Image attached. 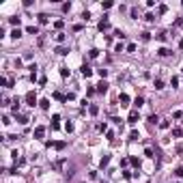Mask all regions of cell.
Wrapping results in <instances>:
<instances>
[{
    "instance_id": "obj_1",
    "label": "cell",
    "mask_w": 183,
    "mask_h": 183,
    "mask_svg": "<svg viewBox=\"0 0 183 183\" xmlns=\"http://www.w3.org/2000/svg\"><path fill=\"white\" fill-rule=\"evenodd\" d=\"M26 104H28L30 108H35V106H37V95L32 93V91H30V93L26 95Z\"/></svg>"
},
{
    "instance_id": "obj_2",
    "label": "cell",
    "mask_w": 183,
    "mask_h": 183,
    "mask_svg": "<svg viewBox=\"0 0 183 183\" xmlns=\"http://www.w3.org/2000/svg\"><path fill=\"white\" fill-rule=\"evenodd\" d=\"M127 121H129V125H136V121H140V114H138V110H131Z\"/></svg>"
},
{
    "instance_id": "obj_3",
    "label": "cell",
    "mask_w": 183,
    "mask_h": 183,
    "mask_svg": "<svg viewBox=\"0 0 183 183\" xmlns=\"http://www.w3.org/2000/svg\"><path fill=\"white\" fill-rule=\"evenodd\" d=\"M43 136H45V127H43V125H39V127H35V138H39V140H41Z\"/></svg>"
},
{
    "instance_id": "obj_4",
    "label": "cell",
    "mask_w": 183,
    "mask_h": 183,
    "mask_svg": "<svg viewBox=\"0 0 183 183\" xmlns=\"http://www.w3.org/2000/svg\"><path fill=\"white\" fill-rule=\"evenodd\" d=\"M82 75H84V78H91L93 75V69L88 67V65H82Z\"/></svg>"
},
{
    "instance_id": "obj_5",
    "label": "cell",
    "mask_w": 183,
    "mask_h": 183,
    "mask_svg": "<svg viewBox=\"0 0 183 183\" xmlns=\"http://www.w3.org/2000/svg\"><path fill=\"white\" fill-rule=\"evenodd\" d=\"M153 88H155V91H162V88H164V80H162V78H157V80L153 82Z\"/></svg>"
},
{
    "instance_id": "obj_6",
    "label": "cell",
    "mask_w": 183,
    "mask_h": 183,
    "mask_svg": "<svg viewBox=\"0 0 183 183\" xmlns=\"http://www.w3.org/2000/svg\"><path fill=\"white\" fill-rule=\"evenodd\" d=\"M99 30H106V28H110V22H108V17H104L101 22H99V26H97Z\"/></svg>"
},
{
    "instance_id": "obj_7",
    "label": "cell",
    "mask_w": 183,
    "mask_h": 183,
    "mask_svg": "<svg viewBox=\"0 0 183 183\" xmlns=\"http://www.w3.org/2000/svg\"><path fill=\"white\" fill-rule=\"evenodd\" d=\"M170 54H172V52H170L168 47H159V50H157V56H170Z\"/></svg>"
},
{
    "instance_id": "obj_8",
    "label": "cell",
    "mask_w": 183,
    "mask_h": 183,
    "mask_svg": "<svg viewBox=\"0 0 183 183\" xmlns=\"http://www.w3.org/2000/svg\"><path fill=\"white\" fill-rule=\"evenodd\" d=\"M108 91V82H99L97 84V93H106Z\"/></svg>"
},
{
    "instance_id": "obj_9",
    "label": "cell",
    "mask_w": 183,
    "mask_h": 183,
    "mask_svg": "<svg viewBox=\"0 0 183 183\" xmlns=\"http://www.w3.org/2000/svg\"><path fill=\"white\" fill-rule=\"evenodd\" d=\"M134 106H136V108L144 106V97H136V99H134Z\"/></svg>"
},
{
    "instance_id": "obj_10",
    "label": "cell",
    "mask_w": 183,
    "mask_h": 183,
    "mask_svg": "<svg viewBox=\"0 0 183 183\" xmlns=\"http://www.w3.org/2000/svg\"><path fill=\"white\" fill-rule=\"evenodd\" d=\"M172 136H175V138H181V136H183V129H181V127H175V129H172Z\"/></svg>"
},
{
    "instance_id": "obj_11",
    "label": "cell",
    "mask_w": 183,
    "mask_h": 183,
    "mask_svg": "<svg viewBox=\"0 0 183 183\" xmlns=\"http://www.w3.org/2000/svg\"><path fill=\"white\" fill-rule=\"evenodd\" d=\"M26 32H28V35H37L39 28H37V26H28V28H26Z\"/></svg>"
},
{
    "instance_id": "obj_12",
    "label": "cell",
    "mask_w": 183,
    "mask_h": 183,
    "mask_svg": "<svg viewBox=\"0 0 183 183\" xmlns=\"http://www.w3.org/2000/svg\"><path fill=\"white\" fill-rule=\"evenodd\" d=\"M37 17H39V24H47V15L45 13H39Z\"/></svg>"
},
{
    "instance_id": "obj_13",
    "label": "cell",
    "mask_w": 183,
    "mask_h": 183,
    "mask_svg": "<svg viewBox=\"0 0 183 183\" xmlns=\"http://www.w3.org/2000/svg\"><path fill=\"white\" fill-rule=\"evenodd\" d=\"M17 121H20L22 125H26V123H28V116H26V114H17Z\"/></svg>"
},
{
    "instance_id": "obj_14",
    "label": "cell",
    "mask_w": 183,
    "mask_h": 183,
    "mask_svg": "<svg viewBox=\"0 0 183 183\" xmlns=\"http://www.w3.org/2000/svg\"><path fill=\"white\" fill-rule=\"evenodd\" d=\"M39 106H41V110H47V108H50V101H47V99H41Z\"/></svg>"
},
{
    "instance_id": "obj_15",
    "label": "cell",
    "mask_w": 183,
    "mask_h": 183,
    "mask_svg": "<svg viewBox=\"0 0 183 183\" xmlns=\"http://www.w3.org/2000/svg\"><path fill=\"white\" fill-rule=\"evenodd\" d=\"M108 164H110V155H106V157H101V164H99V166H101V168H106Z\"/></svg>"
},
{
    "instance_id": "obj_16",
    "label": "cell",
    "mask_w": 183,
    "mask_h": 183,
    "mask_svg": "<svg viewBox=\"0 0 183 183\" xmlns=\"http://www.w3.org/2000/svg\"><path fill=\"white\" fill-rule=\"evenodd\" d=\"M11 37H13V39H20V37H22V30H20V28H15V30L11 32Z\"/></svg>"
},
{
    "instance_id": "obj_17",
    "label": "cell",
    "mask_w": 183,
    "mask_h": 183,
    "mask_svg": "<svg viewBox=\"0 0 183 183\" xmlns=\"http://www.w3.org/2000/svg\"><path fill=\"white\" fill-rule=\"evenodd\" d=\"M56 54H60V56H65V54H69V50H67V47H58V50H56Z\"/></svg>"
},
{
    "instance_id": "obj_18",
    "label": "cell",
    "mask_w": 183,
    "mask_h": 183,
    "mask_svg": "<svg viewBox=\"0 0 183 183\" xmlns=\"http://www.w3.org/2000/svg\"><path fill=\"white\" fill-rule=\"evenodd\" d=\"M140 138V134H138V131L134 129V131H131V134H129V140H138Z\"/></svg>"
},
{
    "instance_id": "obj_19",
    "label": "cell",
    "mask_w": 183,
    "mask_h": 183,
    "mask_svg": "<svg viewBox=\"0 0 183 183\" xmlns=\"http://www.w3.org/2000/svg\"><path fill=\"white\" fill-rule=\"evenodd\" d=\"M88 56H91V58H97V56H99V50H95V47H93L91 52H88Z\"/></svg>"
},
{
    "instance_id": "obj_20",
    "label": "cell",
    "mask_w": 183,
    "mask_h": 183,
    "mask_svg": "<svg viewBox=\"0 0 183 183\" xmlns=\"http://www.w3.org/2000/svg\"><path fill=\"white\" fill-rule=\"evenodd\" d=\"M119 99H121V101H123V106H127V101H129V97H127L125 93H121V97H119Z\"/></svg>"
},
{
    "instance_id": "obj_21",
    "label": "cell",
    "mask_w": 183,
    "mask_h": 183,
    "mask_svg": "<svg viewBox=\"0 0 183 183\" xmlns=\"http://www.w3.org/2000/svg\"><path fill=\"white\" fill-rule=\"evenodd\" d=\"M65 129H67L69 134H71V131H73V123H71V121H67V123H65Z\"/></svg>"
},
{
    "instance_id": "obj_22",
    "label": "cell",
    "mask_w": 183,
    "mask_h": 183,
    "mask_svg": "<svg viewBox=\"0 0 183 183\" xmlns=\"http://www.w3.org/2000/svg\"><path fill=\"white\" fill-rule=\"evenodd\" d=\"M175 175H177V177H183V166H177V168H175Z\"/></svg>"
},
{
    "instance_id": "obj_23",
    "label": "cell",
    "mask_w": 183,
    "mask_h": 183,
    "mask_svg": "<svg viewBox=\"0 0 183 183\" xmlns=\"http://www.w3.org/2000/svg\"><path fill=\"white\" fill-rule=\"evenodd\" d=\"M114 35H116V37H119V39H125V37H127V35H125V32H123V30H114Z\"/></svg>"
},
{
    "instance_id": "obj_24",
    "label": "cell",
    "mask_w": 183,
    "mask_h": 183,
    "mask_svg": "<svg viewBox=\"0 0 183 183\" xmlns=\"http://www.w3.org/2000/svg\"><path fill=\"white\" fill-rule=\"evenodd\" d=\"M157 121H159L157 114H151V116H149V123H157Z\"/></svg>"
},
{
    "instance_id": "obj_25",
    "label": "cell",
    "mask_w": 183,
    "mask_h": 183,
    "mask_svg": "<svg viewBox=\"0 0 183 183\" xmlns=\"http://www.w3.org/2000/svg\"><path fill=\"white\" fill-rule=\"evenodd\" d=\"M60 75L67 78V75H69V69H67V67H60Z\"/></svg>"
},
{
    "instance_id": "obj_26",
    "label": "cell",
    "mask_w": 183,
    "mask_h": 183,
    "mask_svg": "<svg viewBox=\"0 0 183 183\" xmlns=\"http://www.w3.org/2000/svg\"><path fill=\"white\" fill-rule=\"evenodd\" d=\"M166 39H168V37H166V32H159V35H157V41H166Z\"/></svg>"
},
{
    "instance_id": "obj_27",
    "label": "cell",
    "mask_w": 183,
    "mask_h": 183,
    "mask_svg": "<svg viewBox=\"0 0 183 183\" xmlns=\"http://www.w3.org/2000/svg\"><path fill=\"white\" fill-rule=\"evenodd\" d=\"M170 84H172V88H177V86H179V78H172V80H170Z\"/></svg>"
},
{
    "instance_id": "obj_28",
    "label": "cell",
    "mask_w": 183,
    "mask_h": 183,
    "mask_svg": "<svg viewBox=\"0 0 183 183\" xmlns=\"http://www.w3.org/2000/svg\"><path fill=\"white\" fill-rule=\"evenodd\" d=\"M127 52H136V43H129L127 45Z\"/></svg>"
},
{
    "instance_id": "obj_29",
    "label": "cell",
    "mask_w": 183,
    "mask_h": 183,
    "mask_svg": "<svg viewBox=\"0 0 183 183\" xmlns=\"http://www.w3.org/2000/svg\"><path fill=\"white\" fill-rule=\"evenodd\" d=\"M151 39V32H142V41H149Z\"/></svg>"
},
{
    "instance_id": "obj_30",
    "label": "cell",
    "mask_w": 183,
    "mask_h": 183,
    "mask_svg": "<svg viewBox=\"0 0 183 183\" xmlns=\"http://www.w3.org/2000/svg\"><path fill=\"white\" fill-rule=\"evenodd\" d=\"M106 127H108L106 123H99V125H97V129H99V131H106Z\"/></svg>"
},
{
    "instance_id": "obj_31",
    "label": "cell",
    "mask_w": 183,
    "mask_h": 183,
    "mask_svg": "<svg viewBox=\"0 0 183 183\" xmlns=\"http://www.w3.org/2000/svg\"><path fill=\"white\" fill-rule=\"evenodd\" d=\"M97 73H99V75H101V78H106V75H108V69H99Z\"/></svg>"
},
{
    "instance_id": "obj_32",
    "label": "cell",
    "mask_w": 183,
    "mask_h": 183,
    "mask_svg": "<svg viewBox=\"0 0 183 183\" xmlns=\"http://www.w3.org/2000/svg\"><path fill=\"white\" fill-rule=\"evenodd\" d=\"M88 110H91V114H97V112H99V108H97V106H91Z\"/></svg>"
},
{
    "instance_id": "obj_33",
    "label": "cell",
    "mask_w": 183,
    "mask_h": 183,
    "mask_svg": "<svg viewBox=\"0 0 183 183\" xmlns=\"http://www.w3.org/2000/svg\"><path fill=\"white\" fill-rule=\"evenodd\" d=\"M179 47H181V50H183V39H181V41H179Z\"/></svg>"
}]
</instances>
